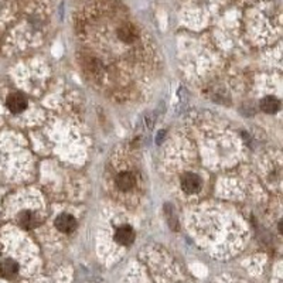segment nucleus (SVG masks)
Segmentation results:
<instances>
[{"instance_id":"f257e3e1","label":"nucleus","mask_w":283,"mask_h":283,"mask_svg":"<svg viewBox=\"0 0 283 283\" xmlns=\"http://www.w3.org/2000/svg\"><path fill=\"white\" fill-rule=\"evenodd\" d=\"M181 188L188 194H194L201 188V179L194 173H185L181 176Z\"/></svg>"},{"instance_id":"f03ea898","label":"nucleus","mask_w":283,"mask_h":283,"mask_svg":"<svg viewBox=\"0 0 283 283\" xmlns=\"http://www.w3.org/2000/svg\"><path fill=\"white\" fill-rule=\"evenodd\" d=\"M6 103H7V108L13 113H20V112L25 111L26 106H27V98L20 92H14V94H10L7 97Z\"/></svg>"},{"instance_id":"7ed1b4c3","label":"nucleus","mask_w":283,"mask_h":283,"mask_svg":"<svg viewBox=\"0 0 283 283\" xmlns=\"http://www.w3.org/2000/svg\"><path fill=\"white\" fill-rule=\"evenodd\" d=\"M55 228L60 231V232H64V234H70L73 232L75 228H77V221L73 215L70 214H61L57 217L55 220Z\"/></svg>"},{"instance_id":"20e7f679","label":"nucleus","mask_w":283,"mask_h":283,"mask_svg":"<svg viewBox=\"0 0 283 283\" xmlns=\"http://www.w3.org/2000/svg\"><path fill=\"white\" fill-rule=\"evenodd\" d=\"M116 185H118V188L119 190H122V191H129V190H132L136 184V177L133 173L130 172H122L119 173L118 176H116Z\"/></svg>"},{"instance_id":"39448f33","label":"nucleus","mask_w":283,"mask_h":283,"mask_svg":"<svg viewBox=\"0 0 283 283\" xmlns=\"http://www.w3.org/2000/svg\"><path fill=\"white\" fill-rule=\"evenodd\" d=\"M116 241L122 245H130L133 241H135V231L132 230V227L129 225H125L121 227L118 231H116Z\"/></svg>"},{"instance_id":"423d86ee","label":"nucleus","mask_w":283,"mask_h":283,"mask_svg":"<svg viewBox=\"0 0 283 283\" xmlns=\"http://www.w3.org/2000/svg\"><path fill=\"white\" fill-rule=\"evenodd\" d=\"M19 224H20V227L25 228V230H33V228L37 227V217H36L31 211H23V212H20V215H19Z\"/></svg>"},{"instance_id":"0eeeda50","label":"nucleus","mask_w":283,"mask_h":283,"mask_svg":"<svg viewBox=\"0 0 283 283\" xmlns=\"http://www.w3.org/2000/svg\"><path fill=\"white\" fill-rule=\"evenodd\" d=\"M118 36L125 43H132L136 40V30L132 25H123L118 30Z\"/></svg>"},{"instance_id":"6e6552de","label":"nucleus","mask_w":283,"mask_h":283,"mask_svg":"<svg viewBox=\"0 0 283 283\" xmlns=\"http://www.w3.org/2000/svg\"><path fill=\"white\" fill-rule=\"evenodd\" d=\"M279 106H281V103L275 97H266L260 101V109L266 113H275L279 109Z\"/></svg>"},{"instance_id":"1a4fd4ad","label":"nucleus","mask_w":283,"mask_h":283,"mask_svg":"<svg viewBox=\"0 0 283 283\" xmlns=\"http://www.w3.org/2000/svg\"><path fill=\"white\" fill-rule=\"evenodd\" d=\"M19 271V266H17V263L12 260V259H7V260H4L1 265H0V273H1V276H4V278H12L14 276L16 273Z\"/></svg>"}]
</instances>
